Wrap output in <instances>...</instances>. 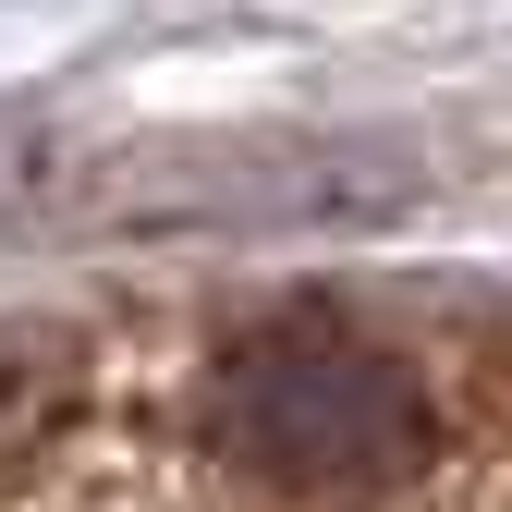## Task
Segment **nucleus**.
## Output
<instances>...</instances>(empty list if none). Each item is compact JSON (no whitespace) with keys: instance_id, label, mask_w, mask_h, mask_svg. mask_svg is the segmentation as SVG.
<instances>
[{"instance_id":"obj_1","label":"nucleus","mask_w":512,"mask_h":512,"mask_svg":"<svg viewBox=\"0 0 512 512\" xmlns=\"http://www.w3.org/2000/svg\"><path fill=\"white\" fill-rule=\"evenodd\" d=\"M208 452L281 500H378L439 452V415L391 342L342 317H269L208 366Z\"/></svg>"},{"instance_id":"obj_2","label":"nucleus","mask_w":512,"mask_h":512,"mask_svg":"<svg viewBox=\"0 0 512 512\" xmlns=\"http://www.w3.org/2000/svg\"><path fill=\"white\" fill-rule=\"evenodd\" d=\"M61 415H74V354H61L49 330H0V476L37 464Z\"/></svg>"}]
</instances>
